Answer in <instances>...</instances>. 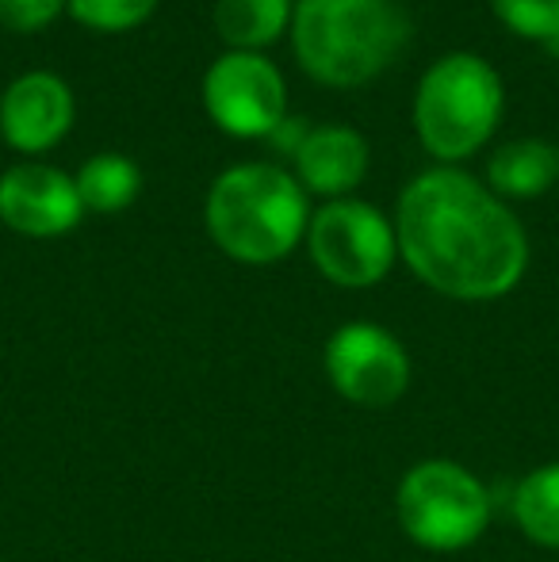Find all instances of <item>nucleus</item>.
<instances>
[{"instance_id": "3", "label": "nucleus", "mask_w": 559, "mask_h": 562, "mask_svg": "<svg viewBox=\"0 0 559 562\" xmlns=\"http://www.w3.org/2000/svg\"><path fill=\"white\" fill-rule=\"evenodd\" d=\"M203 223L219 249L242 265H277L311 226L306 192L288 169L246 161L211 184Z\"/></svg>"}, {"instance_id": "15", "label": "nucleus", "mask_w": 559, "mask_h": 562, "mask_svg": "<svg viewBox=\"0 0 559 562\" xmlns=\"http://www.w3.org/2000/svg\"><path fill=\"white\" fill-rule=\"evenodd\" d=\"M514 520L533 543L559 551V463L529 471L514 490Z\"/></svg>"}, {"instance_id": "10", "label": "nucleus", "mask_w": 559, "mask_h": 562, "mask_svg": "<svg viewBox=\"0 0 559 562\" xmlns=\"http://www.w3.org/2000/svg\"><path fill=\"white\" fill-rule=\"evenodd\" d=\"M74 126V92L58 74L31 69L0 97V134L20 154H46Z\"/></svg>"}, {"instance_id": "11", "label": "nucleus", "mask_w": 559, "mask_h": 562, "mask_svg": "<svg viewBox=\"0 0 559 562\" xmlns=\"http://www.w3.org/2000/svg\"><path fill=\"white\" fill-rule=\"evenodd\" d=\"M295 180L303 192L345 200L368 172V142L353 126H314L295 146Z\"/></svg>"}, {"instance_id": "14", "label": "nucleus", "mask_w": 559, "mask_h": 562, "mask_svg": "<svg viewBox=\"0 0 559 562\" xmlns=\"http://www.w3.org/2000/svg\"><path fill=\"white\" fill-rule=\"evenodd\" d=\"M77 195H81L85 211L97 215H120L142 192V172L131 157L123 154H97L77 169L74 177Z\"/></svg>"}, {"instance_id": "5", "label": "nucleus", "mask_w": 559, "mask_h": 562, "mask_svg": "<svg viewBox=\"0 0 559 562\" xmlns=\"http://www.w3.org/2000/svg\"><path fill=\"white\" fill-rule=\"evenodd\" d=\"M399 525L425 551H463L491 525V490L463 463L422 459L395 494Z\"/></svg>"}, {"instance_id": "8", "label": "nucleus", "mask_w": 559, "mask_h": 562, "mask_svg": "<svg viewBox=\"0 0 559 562\" xmlns=\"http://www.w3.org/2000/svg\"><path fill=\"white\" fill-rule=\"evenodd\" d=\"M326 379L353 406L388 409L411 386V356L383 326L349 322L326 340Z\"/></svg>"}, {"instance_id": "4", "label": "nucleus", "mask_w": 559, "mask_h": 562, "mask_svg": "<svg viewBox=\"0 0 559 562\" xmlns=\"http://www.w3.org/2000/svg\"><path fill=\"white\" fill-rule=\"evenodd\" d=\"M502 119V77L487 58L452 50L422 74L414 131L440 161H463L487 146Z\"/></svg>"}, {"instance_id": "12", "label": "nucleus", "mask_w": 559, "mask_h": 562, "mask_svg": "<svg viewBox=\"0 0 559 562\" xmlns=\"http://www.w3.org/2000/svg\"><path fill=\"white\" fill-rule=\"evenodd\" d=\"M491 192L510 200H533L545 195L559 180V146L548 138H517L506 142L487 165Z\"/></svg>"}, {"instance_id": "7", "label": "nucleus", "mask_w": 559, "mask_h": 562, "mask_svg": "<svg viewBox=\"0 0 559 562\" xmlns=\"http://www.w3.org/2000/svg\"><path fill=\"white\" fill-rule=\"evenodd\" d=\"M203 108L234 138H272L288 119V89L265 54L231 50L203 77Z\"/></svg>"}, {"instance_id": "18", "label": "nucleus", "mask_w": 559, "mask_h": 562, "mask_svg": "<svg viewBox=\"0 0 559 562\" xmlns=\"http://www.w3.org/2000/svg\"><path fill=\"white\" fill-rule=\"evenodd\" d=\"M66 12V0H0V23L8 31H43Z\"/></svg>"}, {"instance_id": "2", "label": "nucleus", "mask_w": 559, "mask_h": 562, "mask_svg": "<svg viewBox=\"0 0 559 562\" xmlns=\"http://www.w3.org/2000/svg\"><path fill=\"white\" fill-rule=\"evenodd\" d=\"M411 43V20L395 0H295L291 46L314 81L357 89L380 77Z\"/></svg>"}, {"instance_id": "9", "label": "nucleus", "mask_w": 559, "mask_h": 562, "mask_svg": "<svg viewBox=\"0 0 559 562\" xmlns=\"http://www.w3.org/2000/svg\"><path fill=\"white\" fill-rule=\"evenodd\" d=\"M85 215L74 177L54 165H15L0 177V223L23 237L69 234Z\"/></svg>"}, {"instance_id": "6", "label": "nucleus", "mask_w": 559, "mask_h": 562, "mask_svg": "<svg viewBox=\"0 0 559 562\" xmlns=\"http://www.w3.org/2000/svg\"><path fill=\"white\" fill-rule=\"evenodd\" d=\"M306 245L318 272L337 288H372L391 272L399 257L395 223H388L372 203L349 200V195L314 211Z\"/></svg>"}, {"instance_id": "17", "label": "nucleus", "mask_w": 559, "mask_h": 562, "mask_svg": "<svg viewBox=\"0 0 559 562\" xmlns=\"http://www.w3.org/2000/svg\"><path fill=\"white\" fill-rule=\"evenodd\" d=\"M66 8L92 31H131L149 20L157 0H66Z\"/></svg>"}, {"instance_id": "13", "label": "nucleus", "mask_w": 559, "mask_h": 562, "mask_svg": "<svg viewBox=\"0 0 559 562\" xmlns=\"http://www.w3.org/2000/svg\"><path fill=\"white\" fill-rule=\"evenodd\" d=\"M291 0H219L215 31L231 50L257 54L261 46L277 43L283 31H291Z\"/></svg>"}, {"instance_id": "16", "label": "nucleus", "mask_w": 559, "mask_h": 562, "mask_svg": "<svg viewBox=\"0 0 559 562\" xmlns=\"http://www.w3.org/2000/svg\"><path fill=\"white\" fill-rule=\"evenodd\" d=\"M491 8L514 35L559 54V0H491Z\"/></svg>"}, {"instance_id": "1", "label": "nucleus", "mask_w": 559, "mask_h": 562, "mask_svg": "<svg viewBox=\"0 0 559 562\" xmlns=\"http://www.w3.org/2000/svg\"><path fill=\"white\" fill-rule=\"evenodd\" d=\"M395 241L425 288L463 303H491L522 283L529 237L517 215L460 169H425L403 188Z\"/></svg>"}]
</instances>
